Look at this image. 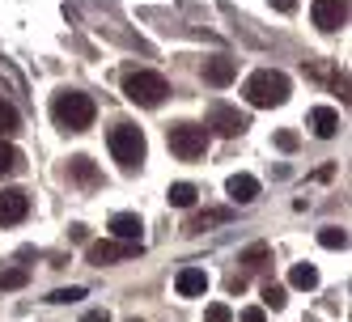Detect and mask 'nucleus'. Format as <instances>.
<instances>
[{
	"instance_id": "18",
	"label": "nucleus",
	"mask_w": 352,
	"mask_h": 322,
	"mask_svg": "<svg viewBox=\"0 0 352 322\" xmlns=\"http://www.w3.org/2000/svg\"><path fill=\"white\" fill-rule=\"evenodd\" d=\"M17 128H21V115H17V106H13V102H5V97H0V140L17 136Z\"/></svg>"
},
{
	"instance_id": "27",
	"label": "nucleus",
	"mask_w": 352,
	"mask_h": 322,
	"mask_svg": "<svg viewBox=\"0 0 352 322\" xmlns=\"http://www.w3.org/2000/svg\"><path fill=\"white\" fill-rule=\"evenodd\" d=\"M276 148H285V153H293V148H297V132H276Z\"/></svg>"
},
{
	"instance_id": "22",
	"label": "nucleus",
	"mask_w": 352,
	"mask_h": 322,
	"mask_svg": "<svg viewBox=\"0 0 352 322\" xmlns=\"http://www.w3.org/2000/svg\"><path fill=\"white\" fill-rule=\"evenodd\" d=\"M318 242L327 246V251H344V246H348V233L331 225V229H322V233H318Z\"/></svg>"
},
{
	"instance_id": "16",
	"label": "nucleus",
	"mask_w": 352,
	"mask_h": 322,
	"mask_svg": "<svg viewBox=\"0 0 352 322\" xmlns=\"http://www.w3.org/2000/svg\"><path fill=\"white\" fill-rule=\"evenodd\" d=\"M289 284H293V288H318V267H314V263H293Z\"/></svg>"
},
{
	"instance_id": "2",
	"label": "nucleus",
	"mask_w": 352,
	"mask_h": 322,
	"mask_svg": "<svg viewBox=\"0 0 352 322\" xmlns=\"http://www.w3.org/2000/svg\"><path fill=\"white\" fill-rule=\"evenodd\" d=\"M242 93H246V102H250V106H285V102H289V93H293V85H289L285 72L259 68V72H250V77H246Z\"/></svg>"
},
{
	"instance_id": "23",
	"label": "nucleus",
	"mask_w": 352,
	"mask_h": 322,
	"mask_svg": "<svg viewBox=\"0 0 352 322\" xmlns=\"http://www.w3.org/2000/svg\"><path fill=\"white\" fill-rule=\"evenodd\" d=\"M285 301H289V292H285L280 284H267V288H263V306H267V310H285Z\"/></svg>"
},
{
	"instance_id": "17",
	"label": "nucleus",
	"mask_w": 352,
	"mask_h": 322,
	"mask_svg": "<svg viewBox=\"0 0 352 322\" xmlns=\"http://www.w3.org/2000/svg\"><path fill=\"white\" fill-rule=\"evenodd\" d=\"M30 284V271L26 267H0V292H17Z\"/></svg>"
},
{
	"instance_id": "26",
	"label": "nucleus",
	"mask_w": 352,
	"mask_h": 322,
	"mask_svg": "<svg viewBox=\"0 0 352 322\" xmlns=\"http://www.w3.org/2000/svg\"><path fill=\"white\" fill-rule=\"evenodd\" d=\"M267 255H272V251H267V246L259 242V246H250V251H242V263H246V267H259Z\"/></svg>"
},
{
	"instance_id": "29",
	"label": "nucleus",
	"mask_w": 352,
	"mask_h": 322,
	"mask_svg": "<svg viewBox=\"0 0 352 322\" xmlns=\"http://www.w3.org/2000/svg\"><path fill=\"white\" fill-rule=\"evenodd\" d=\"M267 5H272L276 13H293V9H297V0H267Z\"/></svg>"
},
{
	"instance_id": "25",
	"label": "nucleus",
	"mask_w": 352,
	"mask_h": 322,
	"mask_svg": "<svg viewBox=\"0 0 352 322\" xmlns=\"http://www.w3.org/2000/svg\"><path fill=\"white\" fill-rule=\"evenodd\" d=\"M204 322H234V310L221 306V301H212V306L204 310Z\"/></svg>"
},
{
	"instance_id": "21",
	"label": "nucleus",
	"mask_w": 352,
	"mask_h": 322,
	"mask_svg": "<svg viewBox=\"0 0 352 322\" xmlns=\"http://www.w3.org/2000/svg\"><path fill=\"white\" fill-rule=\"evenodd\" d=\"M17 165H21V148H17V144H9V140H0V179L13 174Z\"/></svg>"
},
{
	"instance_id": "3",
	"label": "nucleus",
	"mask_w": 352,
	"mask_h": 322,
	"mask_svg": "<svg viewBox=\"0 0 352 322\" xmlns=\"http://www.w3.org/2000/svg\"><path fill=\"white\" fill-rule=\"evenodd\" d=\"M107 144H111V157H115L123 170H136V165L144 161V153H148L144 132H140V128H132V123H115L111 136H107Z\"/></svg>"
},
{
	"instance_id": "14",
	"label": "nucleus",
	"mask_w": 352,
	"mask_h": 322,
	"mask_svg": "<svg viewBox=\"0 0 352 322\" xmlns=\"http://www.w3.org/2000/svg\"><path fill=\"white\" fill-rule=\"evenodd\" d=\"M111 233H115L119 242H140L144 220H140L136 212H115V216H111Z\"/></svg>"
},
{
	"instance_id": "24",
	"label": "nucleus",
	"mask_w": 352,
	"mask_h": 322,
	"mask_svg": "<svg viewBox=\"0 0 352 322\" xmlns=\"http://www.w3.org/2000/svg\"><path fill=\"white\" fill-rule=\"evenodd\" d=\"M81 297H85V288L72 284V288H56V292H52V301H56V306H72V301H81Z\"/></svg>"
},
{
	"instance_id": "31",
	"label": "nucleus",
	"mask_w": 352,
	"mask_h": 322,
	"mask_svg": "<svg viewBox=\"0 0 352 322\" xmlns=\"http://www.w3.org/2000/svg\"><path fill=\"white\" fill-rule=\"evenodd\" d=\"M128 322H140V318H128Z\"/></svg>"
},
{
	"instance_id": "7",
	"label": "nucleus",
	"mask_w": 352,
	"mask_h": 322,
	"mask_svg": "<svg viewBox=\"0 0 352 322\" xmlns=\"http://www.w3.org/2000/svg\"><path fill=\"white\" fill-rule=\"evenodd\" d=\"M136 255H140V242H94L89 246V263L94 267L123 263V259H136Z\"/></svg>"
},
{
	"instance_id": "11",
	"label": "nucleus",
	"mask_w": 352,
	"mask_h": 322,
	"mask_svg": "<svg viewBox=\"0 0 352 322\" xmlns=\"http://www.w3.org/2000/svg\"><path fill=\"white\" fill-rule=\"evenodd\" d=\"M238 77V60H230V56H212V60H204V81L208 85H230Z\"/></svg>"
},
{
	"instance_id": "28",
	"label": "nucleus",
	"mask_w": 352,
	"mask_h": 322,
	"mask_svg": "<svg viewBox=\"0 0 352 322\" xmlns=\"http://www.w3.org/2000/svg\"><path fill=\"white\" fill-rule=\"evenodd\" d=\"M242 322H267V314L259 306H250V310H242Z\"/></svg>"
},
{
	"instance_id": "6",
	"label": "nucleus",
	"mask_w": 352,
	"mask_h": 322,
	"mask_svg": "<svg viewBox=\"0 0 352 322\" xmlns=\"http://www.w3.org/2000/svg\"><path fill=\"white\" fill-rule=\"evenodd\" d=\"M204 128H212L217 136H242L246 128H250V115L246 111H234V106H212L208 111V123H204Z\"/></svg>"
},
{
	"instance_id": "10",
	"label": "nucleus",
	"mask_w": 352,
	"mask_h": 322,
	"mask_svg": "<svg viewBox=\"0 0 352 322\" xmlns=\"http://www.w3.org/2000/svg\"><path fill=\"white\" fill-rule=\"evenodd\" d=\"M174 292L179 297H204L208 292V271L204 267H183L174 276Z\"/></svg>"
},
{
	"instance_id": "1",
	"label": "nucleus",
	"mask_w": 352,
	"mask_h": 322,
	"mask_svg": "<svg viewBox=\"0 0 352 322\" xmlns=\"http://www.w3.org/2000/svg\"><path fill=\"white\" fill-rule=\"evenodd\" d=\"M52 115H56V123L64 132H85V128H94L98 106H94V97L81 93V89H60L56 102H52Z\"/></svg>"
},
{
	"instance_id": "12",
	"label": "nucleus",
	"mask_w": 352,
	"mask_h": 322,
	"mask_svg": "<svg viewBox=\"0 0 352 322\" xmlns=\"http://www.w3.org/2000/svg\"><path fill=\"white\" fill-rule=\"evenodd\" d=\"M225 191H230L234 204H255L259 200V179L255 174H234L230 183H225Z\"/></svg>"
},
{
	"instance_id": "19",
	"label": "nucleus",
	"mask_w": 352,
	"mask_h": 322,
	"mask_svg": "<svg viewBox=\"0 0 352 322\" xmlns=\"http://www.w3.org/2000/svg\"><path fill=\"white\" fill-rule=\"evenodd\" d=\"M166 200H170V204H174V208H191V204H195V200H199V191H195V187H191V183H174V187H170V191H166Z\"/></svg>"
},
{
	"instance_id": "9",
	"label": "nucleus",
	"mask_w": 352,
	"mask_h": 322,
	"mask_svg": "<svg viewBox=\"0 0 352 322\" xmlns=\"http://www.w3.org/2000/svg\"><path fill=\"white\" fill-rule=\"evenodd\" d=\"M26 216H30V195L26 191H17V187L0 191V225H21Z\"/></svg>"
},
{
	"instance_id": "13",
	"label": "nucleus",
	"mask_w": 352,
	"mask_h": 322,
	"mask_svg": "<svg viewBox=\"0 0 352 322\" xmlns=\"http://www.w3.org/2000/svg\"><path fill=\"white\" fill-rule=\"evenodd\" d=\"M310 132H314L318 140H331V136L340 132V111H331V106H314V111H310Z\"/></svg>"
},
{
	"instance_id": "5",
	"label": "nucleus",
	"mask_w": 352,
	"mask_h": 322,
	"mask_svg": "<svg viewBox=\"0 0 352 322\" xmlns=\"http://www.w3.org/2000/svg\"><path fill=\"white\" fill-rule=\"evenodd\" d=\"M123 93H128L136 106H162L170 85H166L162 72H128V77H123Z\"/></svg>"
},
{
	"instance_id": "8",
	"label": "nucleus",
	"mask_w": 352,
	"mask_h": 322,
	"mask_svg": "<svg viewBox=\"0 0 352 322\" xmlns=\"http://www.w3.org/2000/svg\"><path fill=\"white\" fill-rule=\"evenodd\" d=\"M344 21H348V0H314V26L318 30L336 34V30H344Z\"/></svg>"
},
{
	"instance_id": "30",
	"label": "nucleus",
	"mask_w": 352,
	"mask_h": 322,
	"mask_svg": "<svg viewBox=\"0 0 352 322\" xmlns=\"http://www.w3.org/2000/svg\"><path fill=\"white\" fill-rule=\"evenodd\" d=\"M81 322H111V314H107V310H85Z\"/></svg>"
},
{
	"instance_id": "15",
	"label": "nucleus",
	"mask_w": 352,
	"mask_h": 322,
	"mask_svg": "<svg viewBox=\"0 0 352 322\" xmlns=\"http://www.w3.org/2000/svg\"><path fill=\"white\" fill-rule=\"evenodd\" d=\"M230 216H234L230 208H208V212H199V216H191V220H187V233H204L208 225H225Z\"/></svg>"
},
{
	"instance_id": "20",
	"label": "nucleus",
	"mask_w": 352,
	"mask_h": 322,
	"mask_svg": "<svg viewBox=\"0 0 352 322\" xmlns=\"http://www.w3.org/2000/svg\"><path fill=\"white\" fill-rule=\"evenodd\" d=\"M68 174L77 179V183H98V165H94L89 157H72V161H68Z\"/></svg>"
},
{
	"instance_id": "4",
	"label": "nucleus",
	"mask_w": 352,
	"mask_h": 322,
	"mask_svg": "<svg viewBox=\"0 0 352 322\" xmlns=\"http://www.w3.org/2000/svg\"><path fill=\"white\" fill-rule=\"evenodd\" d=\"M166 144L179 161H199L208 153V132L199 123H174V128H166Z\"/></svg>"
}]
</instances>
